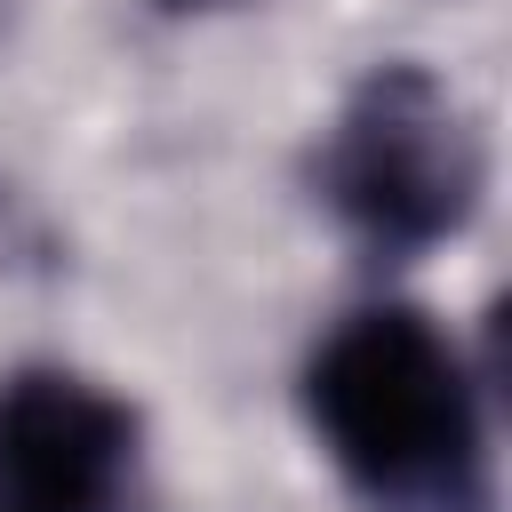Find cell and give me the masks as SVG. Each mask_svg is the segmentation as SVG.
<instances>
[{
    "label": "cell",
    "instance_id": "1",
    "mask_svg": "<svg viewBox=\"0 0 512 512\" xmlns=\"http://www.w3.org/2000/svg\"><path fill=\"white\" fill-rule=\"evenodd\" d=\"M304 424L368 512H488V400L456 336L400 304H352L304 360Z\"/></svg>",
    "mask_w": 512,
    "mask_h": 512
},
{
    "label": "cell",
    "instance_id": "2",
    "mask_svg": "<svg viewBox=\"0 0 512 512\" xmlns=\"http://www.w3.org/2000/svg\"><path fill=\"white\" fill-rule=\"evenodd\" d=\"M328 216L384 264L456 240L480 208V136L424 64H376L312 152Z\"/></svg>",
    "mask_w": 512,
    "mask_h": 512
},
{
    "label": "cell",
    "instance_id": "3",
    "mask_svg": "<svg viewBox=\"0 0 512 512\" xmlns=\"http://www.w3.org/2000/svg\"><path fill=\"white\" fill-rule=\"evenodd\" d=\"M136 408L80 368H16L0 384V512H136Z\"/></svg>",
    "mask_w": 512,
    "mask_h": 512
},
{
    "label": "cell",
    "instance_id": "4",
    "mask_svg": "<svg viewBox=\"0 0 512 512\" xmlns=\"http://www.w3.org/2000/svg\"><path fill=\"white\" fill-rule=\"evenodd\" d=\"M168 8H216V0H168Z\"/></svg>",
    "mask_w": 512,
    "mask_h": 512
}]
</instances>
